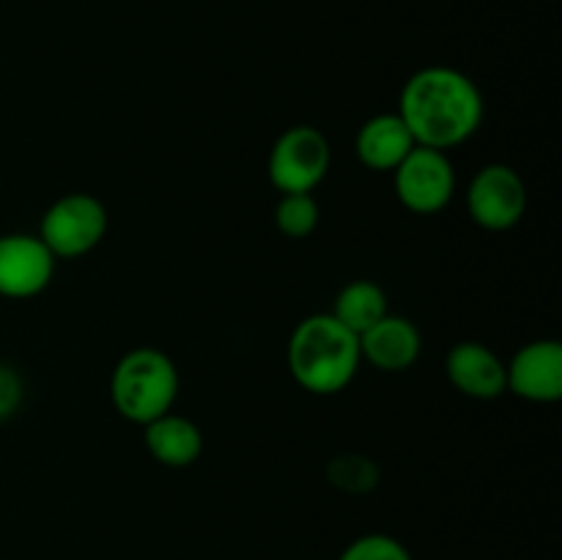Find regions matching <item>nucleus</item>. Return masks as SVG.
<instances>
[{"instance_id":"obj_17","label":"nucleus","mask_w":562,"mask_h":560,"mask_svg":"<svg viewBox=\"0 0 562 560\" xmlns=\"http://www.w3.org/2000/svg\"><path fill=\"white\" fill-rule=\"evenodd\" d=\"M338 560H412V552L387 533H366L355 538Z\"/></svg>"},{"instance_id":"obj_8","label":"nucleus","mask_w":562,"mask_h":560,"mask_svg":"<svg viewBox=\"0 0 562 560\" xmlns=\"http://www.w3.org/2000/svg\"><path fill=\"white\" fill-rule=\"evenodd\" d=\"M58 258L47 250L38 234L0 236V296L31 300L38 296L55 275Z\"/></svg>"},{"instance_id":"obj_7","label":"nucleus","mask_w":562,"mask_h":560,"mask_svg":"<svg viewBox=\"0 0 562 560\" xmlns=\"http://www.w3.org/2000/svg\"><path fill=\"white\" fill-rule=\"evenodd\" d=\"M467 214L475 225L483 231H503L516 228L527 212V187L519 170L510 165L492 163L483 165L475 176H472L470 187H467Z\"/></svg>"},{"instance_id":"obj_15","label":"nucleus","mask_w":562,"mask_h":560,"mask_svg":"<svg viewBox=\"0 0 562 560\" xmlns=\"http://www.w3.org/2000/svg\"><path fill=\"white\" fill-rule=\"evenodd\" d=\"M322 220V209L313 192H289L280 195L278 206H274V225L289 239H305L318 228Z\"/></svg>"},{"instance_id":"obj_16","label":"nucleus","mask_w":562,"mask_h":560,"mask_svg":"<svg viewBox=\"0 0 562 560\" xmlns=\"http://www.w3.org/2000/svg\"><path fill=\"white\" fill-rule=\"evenodd\" d=\"M329 481L349 494H368L379 483V470L368 456L340 453L329 461Z\"/></svg>"},{"instance_id":"obj_9","label":"nucleus","mask_w":562,"mask_h":560,"mask_svg":"<svg viewBox=\"0 0 562 560\" xmlns=\"http://www.w3.org/2000/svg\"><path fill=\"white\" fill-rule=\"evenodd\" d=\"M508 390L530 404H554L562 399V344L538 338L521 346L505 362Z\"/></svg>"},{"instance_id":"obj_1","label":"nucleus","mask_w":562,"mask_h":560,"mask_svg":"<svg viewBox=\"0 0 562 560\" xmlns=\"http://www.w3.org/2000/svg\"><path fill=\"white\" fill-rule=\"evenodd\" d=\"M395 113L417 146L450 152L483 124V93L470 75L453 66H426L404 82Z\"/></svg>"},{"instance_id":"obj_11","label":"nucleus","mask_w":562,"mask_h":560,"mask_svg":"<svg viewBox=\"0 0 562 560\" xmlns=\"http://www.w3.org/2000/svg\"><path fill=\"white\" fill-rule=\"evenodd\" d=\"M423 351V335L415 322L406 316H387L379 318L373 327H368L360 335V355L371 368L384 373L409 371Z\"/></svg>"},{"instance_id":"obj_13","label":"nucleus","mask_w":562,"mask_h":560,"mask_svg":"<svg viewBox=\"0 0 562 560\" xmlns=\"http://www.w3.org/2000/svg\"><path fill=\"white\" fill-rule=\"evenodd\" d=\"M143 432H146L143 434V443H146L148 453L162 467L181 470V467H190L201 459L203 434L198 423L190 421V417L176 415L170 410L162 417H157V421L146 423Z\"/></svg>"},{"instance_id":"obj_18","label":"nucleus","mask_w":562,"mask_h":560,"mask_svg":"<svg viewBox=\"0 0 562 560\" xmlns=\"http://www.w3.org/2000/svg\"><path fill=\"white\" fill-rule=\"evenodd\" d=\"M22 404V379L11 366L0 362V421H9Z\"/></svg>"},{"instance_id":"obj_10","label":"nucleus","mask_w":562,"mask_h":560,"mask_svg":"<svg viewBox=\"0 0 562 560\" xmlns=\"http://www.w3.org/2000/svg\"><path fill=\"white\" fill-rule=\"evenodd\" d=\"M445 373L461 395L475 401H492L508 393L505 360L481 340H461L448 351Z\"/></svg>"},{"instance_id":"obj_4","label":"nucleus","mask_w":562,"mask_h":560,"mask_svg":"<svg viewBox=\"0 0 562 560\" xmlns=\"http://www.w3.org/2000/svg\"><path fill=\"white\" fill-rule=\"evenodd\" d=\"M108 209L91 192H66L53 201L38 225V239L55 258H82L102 245Z\"/></svg>"},{"instance_id":"obj_12","label":"nucleus","mask_w":562,"mask_h":560,"mask_svg":"<svg viewBox=\"0 0 562 560\" xmlns=\"http://www.w3.org/2000/svg\"><path fill=\"white\" fill-rule=\"evenodd\" d=\"M415 146V137L398 113L371 115L355 137L357 159L376 173H393Z\"/></svg>"},{"instance_id":"obj_3","label":"nucleus","mask_w":562,"mask_h":560,"mask_svg":"<svg viewBox=\"0 0 562 560\" xmlns=\"http://www.w3.org/2000/svg\"><path fill=\"white\" fill-rule=\"evenodd\" d=\"M179 399V368L165 351L137 346L115 362L110 373V401L135 426L157 421Z\"/></svg>"},{"instance_id":"obj_14","label":"nucleus","mask_w":562,"mask_h":560,"mask_svg":"<svg viewBox=\"0 0 562 560\" xmlns=\"http://www.w3.org/2000/svg\"><path fill=\"white\" fill-rule=\"evenodd\" d=\"M329 313L360 338L368 327H373L379 318L390 313L387 291L373 280H351L349 285L338 291Z\"/></svg>"},{"instance_id":"obj_5","label":"nucleus","mask_w":562,"mask_h":560,"mask_svg":"<svg viewBox=\"0 0 562 560\" xmlns=\"http://www.w3.org/2000/svg\"><path fill=\"white\" fill-rule=\"evenodd\" d=\"M333 148L327 135L316 126H289L267 159V176L280 195L289 192H313L329 173Z\"/></svg>"},{"instance_id":"obj_2","label":"nucleus","mask_w":562,"mask_h":560,"mask_svg":"<svg viewBox=\"0 0 562 560\" xmlns=\"http://www.w3.org/2000/svg\"><path fill=\"white\" fill-rule=\"evenodd\" d=\"M285 362L302 390L313 395H335L349 388L360 371V338L333 313H313L291 333Z\"/></svg>"},{"instance_id":"obj_6","label":"nucleus","mask_w":562,"mask_h":560,"mask_svg":"<svg viewBox=\"0 0 562 560\" xmlns=\"http://www.w3.org/2000/svg\"><path fill=\"white\" fill-rule=\"evenodd\" d=\"M393 187L401 206L420 217H431L453 201L456 168L448 152L415 146L393 170Z\"/></svg>"}]
</instances>
